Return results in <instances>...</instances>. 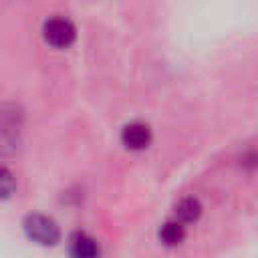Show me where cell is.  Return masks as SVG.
Segmentation results:
<instances>
[{"label": "cell", "instance_id": "obj_7", "mask_svg": "<svg viewBox=\"0 0 258 258\" xmlns=\"http://www.w3.org/2000/svg\"><path fill=\"white\" fill-rule=\"evenodd\" d=\"M12 175H10V171L8 169H2V198L6 200V198H10L12 196Z\"/></svg>", "mask_w": 258, "mask_h": 258}, {"label": "cell", "instance_id": "obj_3", "mask_svg": "<svg viewBox=\"0 0 258 258\" xmlns=\"http://www.w3.org/2000/svg\"><path fill=\"white\" fill-rule=\"evenodd\" d=\"M69 256L71 258H101V248L93 236L85 232H75L69 238Z\"/></svg>", "mask_w": 258, "mask_h": 258}, {"label": "cell", "instance_id": "obj_1", "mask_svg": "<svg viewBox=\"0 0 258 258\" xmlns=\"http://www.w3.org/2000/svg\"><path fill=\"white\" fill-rule=\"evenodd\" d=\"M24 234L28 240L36 242L38 246H56L60 242V228L58 224L42 214H30L22 222Z\"/></svg>", "mask_w": 258, "mask_h": 258}, {"label": "cell", "instance_id": "obj_6", "mask_svg": "<svg viewBox=\"0 0 258 258\" xmlns=\"http://www.w3.org/2000/svg\"><path fill=\"white\" fill-rule=\"evenodd\" d=\"M175 216L179 222L183 224H191L202 216V204L196 198H183L177 206H175Z\"/></svg>", "mask_w": 258, "mask_h": 258}, {"label": "cell", "instance_id": "obj_5", "mask_svg": "<svg viewBox=\"0 0 258 258\" xmlns=\"http://www.w3.org/2000/svg\"><path fill=\"white\" fill-rule=\"evenodd\" d=\"M185 240V228H183V222L179 220H171V222H165L161 228H159V242L167 248H175L179 246L181 242Z\"/></svg>", "mask_w": 258, "mask_h": 258}, {"label": "cell", "instance_id": "obj_4", "mask_svg": "<svg viewBox=\"0 0 258 258\" xmlns=\"http://www.w3.org/2000/svg\"><path fill=\"white\" fill-rule=\"evenodd\" d=\"M121 141L127 149L139 151L151 143V129L145 123H129L121 131Z\"/></svg>", "mask_w": 258, "mask_h": 258}, {"label": "cell", "instance_id": "obj_2", "mask_svg": "<svg viewBox=\"0 0 258 258\" xmlns=\"http://www.w3.org/2000/svg\"><path fill=\"white\" fill-rule=\"evenodd\" d=\"M42 36H44V40L50 46H54V48H67V46H71L75 42L77 28L67 18H50L42 26Z\"/></svg>", "mask_w": 258, "mask_h": 258}]
</instances>
